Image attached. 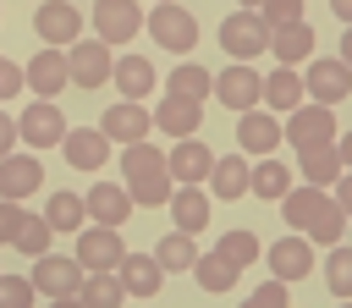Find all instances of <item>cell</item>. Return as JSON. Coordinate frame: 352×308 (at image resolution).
Segmentation results:
<instances>
[{
	"label": "cell",
	"mask_w": 352,
	"mask_h": 308,
	"mask_svg": "<svg viewBox=\"0 0 352 308\" xmlns=\"http://www.w3.org/2000/svg\"><path fill=\"white\" fill-rule=\"evenodd\" d=\"M286 143L302 154V148H319V143H336V110L330 104H297L286 121H280Z\"/></svg>",
	"instance_id": "5b68a950"
},
{
	"label": "cell",
	"mask_w": 352,
	"mask_h": 308,
	"mask_svg": "<svg viewBox=\"0 0 352 308\" xmlns=\"http://www.w3.org/2000/svg\"><path fill=\"white\" fill-rule=\"evenodd\" d=\"M50 236H55V231L44 226V214H22V226H16V242H11V248H16V253H28V258H44V253H50Z\"/></svg>",
	"instance_id": "74e56055"
},
{
	"label": "cell",
	"mask_w": 352,
	"mask_h": 308,
	"mask_svg": "<svg viewBox=\"0 0 352 308\" xmlns=\"http://www.w3.org/2000/svg\"><path fill=\"white\" fill-rule=\"evenodd\" d=\"M33 292H44L50 302L55 297H77L82 292V264L77 258H60V253H44V258H33Z\"/></svg>",
	"instance_id": "7c38bea8"
},
{
	"label": "cell",
	"mask_w": 352,
	"mask_h": 308,
	"mask_svg": "<svg viewBox=\"0 0 352 308\" xmlns=\"http://www.w3.org/2000/svg\"><path fill=\"white\" fill-rule=\"evenodd\" d=\"M50 308H82V302H77V297H55Z\"/></svg>",
	"instance_id": "f907efd6"
},
{
	"label": "cell",
	"mask_w": 352,
	"mask_h": 308,
	"mask_svg": "<svg viewBox=\"0 0 352 308\" xmlns=\"http://www.w3.org/2000/svg\"><path fill=\"white\" fill-rule=\"evenodd\" d=\"M214 99L226 104V110H258L264 104V77L248 66V60H236V66H226L220 77H214Z\"/></svg>",
	"instance_id": "ba28073f"
},
{
	"label": "cell",
	"mask_w": 352,
	"mask_h": 308,
	"mask_svg": "<svg viewBox=\"0 0 352 308\" xmlns=\"http://www.w3.org/2000/svg\"><path fill=\"white\" fill-rule=\"evenodd\" d=\"M33 297H38V292H33L28 275H6V270H0V308H33Z\"/></svg>",
	"instance_id": "ab89813d"
},
{
	"label": "cell",
	"mask_w": 352,
	"mask_h": 308,
	"mask_svg": "<svg viewBox=\"0 0 352 308\" xmlns=\"http://www.w3.org/2000/svg\"><path fill=\"white\" fill-rule=\"evenodd\" d=\"M165 94H176V99H192V104H204L209 94H214V77L204 72V66H170V77H165Z\"/></svg>",
	"instance_id": "1f68e13d"
},
{
	"label": "cell",
	"mask_w": 352,
	"mask_h": 308,
	"mask_svg": "<svg viewBox=\"0 0 352 308\" xmlns=\"http://www.w3.org/2000/svg\"><path fill=\"white\" fill-rule=\"evenodd\" d=\"M82 308H121L126 302V286L116 270H99V275H82V292H77Z\"/></svg>",
	"instance_id": "4dcf8cb0"
},
{
	"label": "cell",
	"mask_w": 352,
	"mask_h": 308,
	"mask_svg": "<svg viewBox=\"0 0 352 308\" xmlns=\"http://www.w3.org/2000/svg\"><path fill=\"white\" fill-rule=\"evenodd\" d=\"M110 82L121 88V99H148L154 94V60H143V55H121L116 60V72H110Z\"/></svg>",
	"instance_id": "603a6c76"
},
{
	"label": "cell",
	"mask_w": 352,
	"mask_h": 308,
	"mask_svg": "<svg viewBox=\"0 0 352 308\" xmlns=\"http://www.w3.org/2000/svg\"><path fill=\"white\" fill-rule=\"evenodd\" d=\"M264 258H270V275L292 286V280H302V275L314 270V242H308L302 231H292V236L270 242V248H264Z\"/></svg>",
	"instance_id": "2e32d148"
},
{
	"label": "cell",
	"mask_w": 352,
	"mask_h": 308,
	"mask_svg": "<svg viewBox=\"0 0 352 308\" xmlns=\"http://www.w3.org/2000/svg\"><path fill=\"white\" fill-rule=\"evenodd\" d=\"M341 231H346V209H341V204L324 192V204L314 209V220H308V231H302V236H308V242H324V248H336V242H341Z\"/></svg>",
	"instance_id": "e575fe53"
},
{
	"label": "cell",
	"mask_w": 352,
	"mask_h": 308,
	"mask_svg": "<svg viewBox=\"0 0 352 308\" xmlns=\"http://www.w3.org/2000/svg\"><path fill=\"white\" fill-rule=\"evenodd\" d=\"M330 11H336V16L346 22V28H352V0H330Z\"/></svg>",
	"instance_id": "c3c4849f"
},
{
	"label": "cell",
	"mask_w": 352,
	"mask_h": 308,
	"mask_svg": "<svg viewBox=\"0 0 352 308\" xmlns=\"http://www.w3.org/2000/svg\"><path fill=\"white\" fill-rule=\"evenodd\" d=\"M28 82H22V66H11L6 55H0V99H11V94H22Z\"/></svg>",
	"instance_id": "ee69618b"
},
{
	"label": "cell",
	"mask_w": 352,
	"mask_h": 308,
	"mask_svg": "<svg viewBox=\"0 0 352 308\" xmlns=\"http://www.w3.org/2000/svg\"><path fill=\"white\" fill-rule=\"evenodd\" d=\"M99 132L110 138V143H143L148 132H154V110H143L138 99H121V104H110L104 116H99Z\"/></svg>",
	"instance_id": "5bb4252c"
},
{
	"label": "cell",
	"mask_w": 352,
	"mask_h": 308,
	"mask_svg": "<svg viewBox=\"0 0 352 308\" xmlns=\"http://www.w3.org/2000/svg\"><path fill=\"white\" fill-rule=\"evenodd\" d=\"M336 204H341L346 220H352V170H341V182H336Z\"/></svg>",
	"instance_id": "bcb514c9"
},
{
	"label": "cell",
	"mask_w": 352,
	"mask_h": 308,
	"mask_svg": "<svg viewBox=\"0 0 352 308\" xmlns=\"http://www.w3.org/2000/svg\"><path fill=\"white\" fill-rule=\"evenodd\" d=\"M121 187L132 192V204H143V209H160V204H170V192H176V182H170V165H165V154L143 138V143H126V154H121Z\"/></svg>",
	"instance_id": "6da1fadb"
},
{
	"label": "cell",
	"mask_w": 352,
	"mask_h": 308,
	"mask_svg": "<svg viewBox=\"0 0 352 308\" xmlns=\"http://www.w3.org/2000/svg\"><path fill=\"white\" fill-rule=\"evenodd\" d=\"M82 220H88V209H82L77 192H50L44 198V226L50 231H82Z\"/></svg>",
	"instance_id": "836d02e7"
},
{
	"label": "cell",
	"mask_w": 352,
	"mask_h": 308,
	"mask_svg": "<svg viewBox=\"0 0 352 308\" xmlns=\"http://www.w3.org/2000/svg\"><path fill=\"white\" fill-rule=\"evenodd\" d=\"M286 292H292L286 280H270V286L253 292V302H258V308H286Z\"/></svg>",
	"instance_id": "7bdbcfd3"
},
{
	"label": "cell",
	"mask_w": 352,
	"mask_h": 308,
	"mask_svg": "<svg viewBox=\"0 0 352 308\" xmlns=\"http://www.w3.org/2000/svg\"><path fill=\"white\" fill-rule=\"evenodd\" d=\"M324 286H330L336 297H352V248H346V242L330 248V258H324Z\"/></svg>",
	"instance_id": "f35d334b"
},
{
	"label": "cell",
	"mask_w": 352,
	"mask_h": 308,
	"mask_svg": "<svg viewBox=\"0 0 352 308\" xmlns=\"http://www.w3.org/2000/svg\"><path fill=\"white\" fill-rule=\"evenodd\" d=\"M214 253H220L226 264H236V270H248V264H253V258H258L264 248H258V236H253V231H242V226H236V231H226V236L214 242Z\"/></svg>",
	"instance_id": "8d00e7d4"
},
{
	"label": "cell",
	"mask_w": 352,
	"mask_h": 308,
	"mask_svg": "<svg viewBox=\"0 0 352 308\" xmlns=\"http://www.w3.org/2000/svg\"><path fill=\"white\" fill-rule=\"evenodd\" d=\"M341 308H352V297H346V302H341Z\"/></svg>",
	"instance_id": "db71d44e"
},
{
	"label": "cell",
	"mask_w": 352,
	"mask_h": 308,
	"mask_svg": "<svg viewBox=\"0 0 352 308\" xmlns=\"http://www.w3.org/2000/svg\"><path fill=\"white\" fill-rule=\"evenodd\" d=\"M198 121H204V104L176 99V94H165V99H160V110H154V126H160V132H170V138H192V132H198Z\"/></svg>",
	"instance_id": "cb8c5ba5"
},
{
	"label": "cell",
	"mask_w": 352,
	"mask_h": 308,
	"mask_svg": "<svg viewBox=\"0 0 352 308\" xmlns=\"http://www.w3.org/2000/svg\"><path fill=\"white\" fill-rule=\"evenodd\" d=\"M236 6H242V11H258V6H264V0H236Z\"/></svg>",
	"instance_id": "816d5d0a"
},
{
	"label": "cell",
	"mask_w": 352,
	"mask_h": 308,
	"mask_svg": "<svg viewBox=\"0 0 352 308\" xmlns=\"http://www.w3.org/2000/svg\"><path fill=\"white\" fill-rule=\"evenodd\" d=\"M143 28L154 33V44L160 50H170V55H192V44H198V16L192 11H182L176 0H160L148 16H143Z\"/></svg>",
	"instance_id": "7a4b0ae2"
},
{
	"label": "cell",
	"mask_w": 352,
	"mask_h": 308,
	"mask_svg": "<svg viewBox=\"0 0 352 308\" xmlns=\"http://www.w3.org/2000/svg\"><path fill=\"white\" fill-rule=\"evenodd\" d=\"M116 275H121L126 297H154V292L165 286V270L154 264V253H126V258L116 264Z\"/></svg>",
	"instance_id": "44dd1931"
},
{
	"label": "cell",
	"mask_w": 352,
	"mask_h": 308,
	"mask_svg": "<svg viewBox=\"0 0 352 308\" xmlns=\"http://www.w3.org/2000/svg\"><path fill=\"white\" fill-rule=\"evenodd\" d=\"M132 248L121 242V231L116 226H88V231H77V264H82V275H99V270H116L121 258H126Z\"/></svg>",
	"instance_id": "8992f818"
},
{
	"label": "cell",
	"mask_w": 352,
	"mask_h": 308,
	"mask_svg": "<svg viewBox=\"0 0 352 308\" xmlns=\"http://www.w3.org/2000/svg\"><path fill=\"white\" fill-rule=\"evenodd\" d=\"M11 148H16V121H11L6 110H0V160H6Z\"/></svg>",
	"instance_id": "f6af8a7d"
},
{
	"label": "cell",
	"mask_w": 352,
	"mask_h": 308,
	"mask_svg": "<svg viewBox=\"0 0 352 308\" xmlns=\"http://www.w3.org/2000/svg\"><path fill=\"white\" fill-rule=\"evenodd\" d=\"M82 209H88V220H94V226H116V231H121V220L132 214V192H126V187H116V182H94V187H88V198H82Z\"/></svg>",
	"instance_id": "ffe728a7"
},
{
	"label": "cell",
	"mask_w": 352,
	"mask_h": 308,
	"mask_svg": "<svg viewBox=\"0 0 352 308\" xmlns=\"http://www.w3.org/2000/svg\"><path fill=\"white\" fill-rule=\"evenodd\" d=\"M336 148H341V165L352 170V132H341V138H336Z\"/></svg>",
	"instance_id": "7dc6e473"
},
{
	"label": "cell",
	"mask_w": 352,
	"mask_h": 308,
	"mask_svg": "<svg viewBox=\"0 0 352 308\" xmlns=\"http://www.w3.org/2000/svg\"><path fill=\"white\" fill-rule=\"evenodd\" d=\"M16 138H22L28 148H55V143L66 138V110H60L55 99L28 104V110H22V121H16Z\"/></svg>",
	"instance_id": "30bf717a"
},
{
	"label": "cell",
	"mask_w": 352,
	"mask_h": 308,
	"mask_svg": "<svg viewBox=\"0 0 352 308\" xmlns=\"http://www.w3.org/2000/svg\"><path fill=\"white\" fill-rule=\"evenodd\" d=\"M302 94H308L314 104H341V99L352 94V66H346L341 55H336V60H308Z\"/></svg>",
	"instance_id": "9c48e42d"
},
{
	"label": "cell",
	"mask_w": 352,
	"mask_h": 308,
	"mask_svg": "<svg viewBox=\"0 0 352 308\" xmlns=\"http://www.w3.org/2000/svg\"><path fill=\"white\" fill-rule=\"evenodd\" d=\"M170 214H176V231L198 236V231L209 226V192H204V187H176V192H170Z\"/></svg>",
	"instance_id": "4316f807"
},
{
	"label": "cell",
	"mask_w": 352,
	"mask_h": 308,
	"mask_svg": "<svg viewBox=\"0 0 352 308\" xmlns=\"http://www.w3.org/2000/svg\"><path fill=\"white\" fill-rule=\"evenodd\" d=\"M88 22H94V38H104V44H132V33L143 28V6H138V0H99Z\"/></svg>",
	"instance_id": "4fadbf2b"
},
{
	"label": "cell",
	"mask_w": 352,
	"mask_h": 308,
	"mask_svg": "<svg viewBox=\"0 0 352 308\" xmlns=\"http://www.w3.org/2000/svg\"><path fill=\"white\" fill-rule=\"evenodd\" d=\"M192 275H198V286H204V292H231L242 270H236V264H226L220 253H198V264H192Z\"/></svg>",
	"instance_id": "d590c367"
},
{
	"label": "cell",
	"mask_w": 352,
	"mask_h": 308,
	"mask_svg": "<svg viewBox=\"0 0 352 308\" xmlns=\"http://www.w3.org/2000/svg\"><path fill=\"white\" fill-rule=\"evenodd\" d=\"M38 187H44V165H38L33 154H6V160H0V198L22 204V198H33Z\"/></svg>",
	"instance_id": "d6986e66"
},
{
	"label": "cell",
	"mask_w": 352,
	"mask_h": 308,
	"mask_svg": "<svg viewBox=\"0 0 352 308\" xmlns=\"http://www.w3.org/2000/svg\"><path fill=\"white\" fill-rule=\"evenodd\" d=\"M22 82H28L38 99H55V94L72 82V72H66V50H38V55L22 66Z\"/></svg>",
	"instance_id": "e0dca14e"
},
{
	"label": "cell",
	"mask_w": 352,
	"mask_h": 308,
	"mask_svg": "<svg viewBox=\"0 0 352 308\" xmlns=\"http://www.w3.org/2000/svg\"><path fill=\"white\" fill-rule=\"evenodd\" d=\"M264 104L292 116V110L302 104V72H297V66H275V72L264 77Z\"/></svg>",
	"instance_id": "83f0119b"
},
{
	"label": "cell",
	"mask_w": 352,
	"mask_h": 308,
	"mask_svg": "<svg viewBox=\"0 0 352 308\" xmlns=\"http://www.w3.org/2000/svg\"><path fill=\"white\" fill-rule=\"evenodd\" d=\"M60 148H66V165H72V170H99V165L110 160V138H104L99 126H66Z\"/></svg>",
	"instance_id": "ac0fdd59"
},
{
	"label": "cell",
	"mask_w": 352,
	"mask_h": 308,
	"mask_svg": "<svg viewBox=\"0 0 352 308\" xmlns=\"http://www.w3.org/2000/svg\"><path fill=\"white\" fill-rule=\"evenodd\" d=\"M341 60H346V66H352V28H346V33H341Z\"/></svg>",
	"instance_id": "681fc988"
},
{
	"label": "cell",
	"mask_w": 352,
	"mask_h": 308,
	"mask_svg": "<svg viewBox=\"0 0 352 308\" xmlns=\"http://www.w3.org/2000/svg\"><path fill=\"white\" fill-rule=\"evenodd\" d=\"M297 170H302V182H308V187H336L346 165H341V148H336V143H319V148H302Z\"/></svg>",
	"instance_id": "d4e9b609"
},
{
	"label": "cell",
	"mask_w": 352,
	"mask_h": 308,
	"mask_svg": "<svg viewBox=\"0 0 352 308\" xmlns=\"http://www.w3.org/2000/svg\"><path fill=\"white\" fill-rule=\"evenodd\" d=\"M154 264H160L165 275H182V270H192V264H198V248H192V236L170 226V231L154 242Z\"/></svg>",
	"instance_id": "f546056e"
},
{
	"label": "cell",
	"mask_w": 352,
	"mask_h": 308,
	"mask_svg": "<svg viewBox=\"0 0 352 308\" xmlns=\"http://www.w3.org/2000/svg\"><path fill=\"white\" fill-rule=\"evenodd\" d=\"M324 204V187H292L286 198H280V220H286V231H308V220H314V209Z\"/></svg>",
	"instance_id": "d6a6232c"
},
{
	"label": "cell",
	"mask_w": 352,
	"mask_h": 308,
	"mask_svg": "<svg viewBox=\"0 0 352 308\" xmlns=\"http://www.w3.org/2000/svg\"><path fill=\"white\" fill-rule=\"evenodd\" d=\"M33 33H38L44 50H72V44L82 38V11H77L72 0H44V6L33 11Z\"/></svg>",
	"instance_id": "277c9868"
},
{
	"label": "cell",
	"mask_w": 352,
	"mask_h": 308,
	"mask_svg": "<svg viewBox=\"0 0 352 308\" xmlns=\"http://www.w3.org/2000/svg\"><path fill=\"white\" fill-rule=\"evenodd\" d=\"M214 160H220V154H214L204 138H176V148L165 154V165H170V182H176V187H198V182H209Z\"/></svg>",
	"instance_id": "8fae6325"
},
{
	"label": "cell",
	"mask_w": 352,
	"mask_h": 308,
	"mask_svg": "<svg viewBox=\"0 0 352 308\" xmlns=\"http://www.w3.org/2000/svg\"><path fill=\"white\" fill-rule=\"evenodd\" d=\"M248 170H253V165H248L242 154H220L214 170H209V192H214L220 204H236V198L248 192Z\"/></svg>",
	"instance_id": "484cf974"
},
{
	"label": "cell",
	"mask_w": 352,
	"mask_h": 308,
	"mask_svg": "<svg viewBox=\"0 0 352 308\" xmlns=\"http://www.w3.org/2000/svg\"><path fill=\"white\" fill-rule=\"evenodd\" d=\"M258 16H264L270 28H292V22H302V0H264Z\"/></svg>",
	"instance_id": "60d3db41"
},
{
	"label": "cell",
	"mask_w": 352,
	"mask_h": 308,
	"mask_svg": "<svg viewBox=\"0 0 352 308\" xmlns=\"http://www.w3.org/2000/svg\"><path fill=\"white\" fill-rule=\"evenodd\" d=\"M270 55H275L280 66H302V60H314V28H308V22L270 28Z\"/></svg>",
	"instance_id": "7402d4cb"
},
{
	"label": "cell",
	"mask_w": 352,
	"mask_h": 308,
	"mask_svg": "<svg viewBox=\"0 0 352 308\" xmlns=\"http://www.w3.org/2000/svg\"><path fill=\"white\" fill-rule=\"evenodd\" d=\"M242 308H258V302H253V297H248V302H242Z\"/></svg>",
	"instance_id": "f5cc1de1"
},
{
	"label": "cell",
	"mask_w": 352,
	"mask_h": 308,
	"mask_svg": "<svg viewBox=\"0 0 352 308\" xmlns=\"http://www.w3.org/2000/svg\"><path fill=\"white\" fill-rule=\"evenodd\" d=\"M154 6H160V0H154Z\"/></svg>",
	"instance_id": "11a10c76"
},
{
	"label": "cell",
	"mask_w": 352,
	"mask_h": 308,
	"mask_svg": "<svg viewBox=\"0 0 352 308\" xmlns=\"http://www.w3.org/2000/svg\"><path fill=\"white\" fill-rule=\"evenodd\" d=\"M248 192H253V198H275V204H280V198L292 192V170H286L275 154H264V160L248 170Z\"/></svg>",
	"instance_id": "f1b7e54d"
},
{
	"label": "cell",
	"mask_w": 352,
	"mask_h": 308,
	"mask_svg": "<svg viewBox=\"0 0 352 308\" xmlns=\"http://www.w3.org/2000/svg\"><path fill=\"white\" fill-rule=\"evenodd\" d=\"M220 50L231 55V60H253V55H264L270 50V22L258 16V11H231L226 22H220Z\"/></svg>",
	"instance_id": "3957f363"
},
{
	"label": "cell",
	"mask_w": 352,
	"mask_h": 308,
	"mask_svg": "<svg viewBox=\"0 0 352 308\" xmlns=\"http://www.w3.org/2000/svg\"><path fill=\"white\" fill-rule=\"evenodd\" d=\"M280 143H286V132H280V116H275V110H242V116H236V148H242V154H258V160H264V154H275Z\"/></svg>",
	"instance_id": "9a60e30c"
},
{
	"label": "cell",
	"mask_w": 352,
	"mask_h": 308,
	"mask_svg": "<svg viewBox=\"0 0 352 308\" xmlns=\"http://www.w3.org/2000/svg\"><path fill=\"white\" fill-rule=\"evenodd\" d=\"M66 72H72V82H77V88H104V82H110V72H116L110 44H104V38H77V44L66 50Z\"/></svg>",
	"instance_id": "52a82bcc"
},
{
	"label": "cell",
	"mask_w": 352,
	"mask_h": 308,
	"mask_svg": "<svg viewBox=\"0 0 352 308\" xmlns=\"http://www.w3.org/2000/svg\"><path fill=\"white\" fill-rule=\"evenodd\" d=\"M22 214H28L22 204H11V198H0V242H6V248L16 242V226H22Z\"/></svg>",
	"instance_id": "b9f144b4"
}]
</instances>
